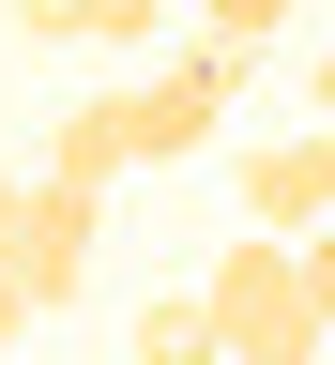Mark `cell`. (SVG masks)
Listing matches in <instances>:
<instances>
[{"instance_id": "9c48e42d", "label": "cell", "mask_w": 335, "mask_h": 365, "mask_svg": "<svg viewBox=\"0 0 335 365\" xmlns=\"http://www.w3.org/2000/svg\"><path fill=\"white\" fill-rule=\"evenodd\" d=\"M290 274H305V319L335 335V213H320V228H290Z\"/></svg>"}, {"instance_id": "4fadbf2b", "label": "cell", "mask_w": 335, "mask_h": 365, "mask_svg": "<svg viewBox=\"0 0 335 365\" xmlns=\"http://www.w3.org/2000/svg\"><path fill=\"white\" fill-rule=\"evenodd\" d=\"M0 365H16V350H0Z\"/></svg>"}, {"instance_id": "ba28073f", "label": "cell", "mask_w": 335, "mask_h": 365, "mask_svg": "<svg viewBox=\"0 0 335 365\" xmlns=\"http://www.w3.org/2000/svg\"><path fill=\"white\" fill-rule=\"evenodd\" d=\"M274 31H290V0H199V46H229V61H259Z\"/></svg>"}, {"instance_id": "8fae6325", "label": "cell", "mask_w": 335, "mask_h": 365, "mask_svg": "<svg viewBox=\"0 0 335 365\" xmlns=\"http://www.w3.org/2000/svg\"><path fill=\"white\" fill-rule=\"evenodd\" d=\"M16 335H31V304H16V274H0V350H16Z\"/></svg>"}, {"instance_id": "5b68a950", "label": "cell", "mask_w": 335, "mask_h": 365, "mask_svg": "<svg viewBox=\"0 0 335 365\" xmlns=\"http://www.w3.org/2000/svg\"><path fill=\"white\" fill-rule=\"evenodd\" d=\"M16 31L31 46H153L168 0H16Z\"/></svg>"}, {"instance_id": "30bf717a", "label": "cell", "mask_w": 335, "mask_h": 365, "mask_svg": "<svg viewBox=\"0 0 335 365\" xmlns=\"http://www.w3.org/2000/svg\"><path fill=\"white\" fill-rule=\"evenodd\" d=\"M305 122H335V46H320V61H305Z\"/></svg>"}, {"instance_id": "3957f363", "label": "cell", "mask_w": 335, "mask_h": 365, "mask_svg": "<svg viewBox=\"0 0 335 365\" xmlns=\"http://www.w3.org/2000/svg\"><path fill=\"white\" fill-rule=\"evenodd\" d=\"M91 244H107V198H91V182H16V213H0V274H16L31 319L91 289Z\"/></svg>"}, {"instance_id": "7a4b0ae2", "label": "cell", "mask_w": 335, "mask_h": 365, "mask_svg": "<svg viewBox=\"0 0 335 365\" xmlns=\"http://www.w3.org/2000/svg\"><path fill=\"white\" fill-rule=\"evenodd\" d=\"M229 91H244V61H229V46H183V61H153L137 91H107V137H122V168H183V153H214Z\"/></svg>"}, {"instance_id": "52a82bcc", "label": "cell", "mask_w": 335, "mask_h": 365, "mask_svg": "<svg viewBox=\"0 0 335 365\" xmlns=\"http://www.w3.org/2000/svg\"><path fill=\"white\" fill-rule=\"evenodd\" d=\"M46 182H91V198L122 182V137H107V91H91V107L61 122V153H46Z\"/></svg>"}, {"instance_id": "277c9868", "label": "cell", "mask_w": 335, "mask_h": 365, "mask_svg": "<svg viewBox=\"0 0 335 365\" xmlns=\"http://www.w3.org/2000/svg\"><path fill=\"white\" fill-rule=\"evenodd\" d=\"M320 213H335V122L259 137L244 153V228H320Z\"/></svg>"}, {"instance_id": "6da1fadb", "label": "cell", "mask_w": 335, "mask_h": 365, "mask_svg": "<svg viewBox=\"0 0 335 365\" xmlns=\"http://www.w3.org/2000/svg\"><path fill=\"white\" fill-rule=\"evenodd\" d=\"M199 319H214V350H229V365H320V319H305L290 228H244V244H214Z\"/></svg>"}, {"instance_id": "7c38bea8", "label": "cell", "mask_w": 335, "mask_h": 365, "mask_svg": "<svg viewBox=\"0 0 335 365\" xmlns=\"http://www.w3.org/2000/svg\"><path fill=\"white\" fill-rule=\"evenodd\" d=\"M0 213H16V168H0Z\"/></svg>"}, {"instance_id": "8992f818", "label": "cell", "mask_w": 335, "mask_h": 365, "mask_svg": "<svg viewBox=\"0 0 335 365\" xmlns=\"http://www.w3.org/2000/svg\"><path fill=\"white\" fill-rule=\"evenodd\" d=\"M137 365H229L214 319H199V289H153V304H137Z\"/></svg>"}]
</instances>
